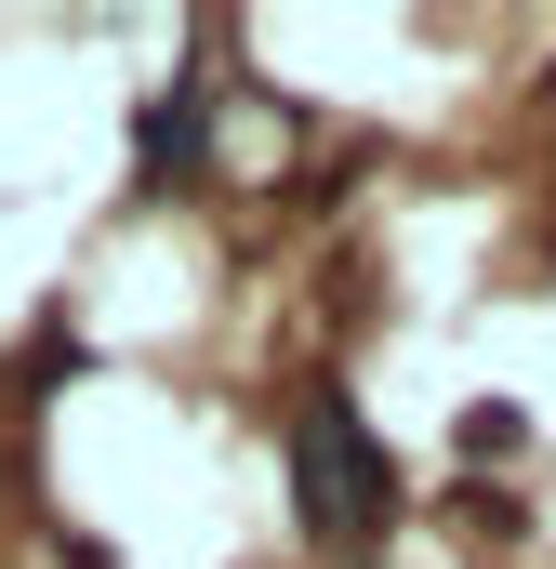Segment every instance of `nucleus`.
Masks as SVG:
<instances>
[{
	"label": "nucleus",
	"mask_w": 556,
	"mask_h": 569,
	"mask_svg": "<svg viewBox=\"0 0 556 569\" xmlns=\"http://www.w3.org/2000/svg\"><path fill=\"white\" fill-rule=\"evenodd\" d=\"M291 517L318 557H385V530H398V463L345 385H305V411H291Z\"/></svg>",
	"instance_id": "nucleus-1"
},
{
	"label": "nucleus",
	"mask_w": 556,
	"mask_h": 569,
	"mask_svg": "<svg viewBox=\"0 0 556 569\" xmlns=\"http://www.w3.org/2000/svg\"><path fill=\"white\" fill-rule=\"evenodd\" d=\"M199 133H212V93H199V80H172V93H146V133H133L146 186H159V172H186V159H199Z\"/></svg>",
	"instance_id": "nucleus-2"
}]
</instances>
